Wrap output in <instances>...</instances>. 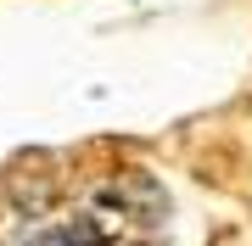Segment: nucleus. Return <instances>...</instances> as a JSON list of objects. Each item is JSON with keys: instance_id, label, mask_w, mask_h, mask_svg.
Returning a JSON list of instances; mask_svg holds the SVG:
<instances>
[{"instance_id": "obj_1", "label": "nucleus", "mask_w": 252, "mask_h": 246, "mask_svg": "<svg viewBox=\"0 0 252 246\" xmlns=\"http://www.w3.org/2000/svg\"><path fill=\"white\" fill-rule=\"evenodd\" d=\"M73 219H79L84 246H162L168 196L146 173H118L73 207Z\"/></svg>"}, {"instance_id": "obj_2", "label": "nucleus", "mask_w": 252, "mask_h": 246, "mask_svg": "<svg viewBox=\"0 0 252 246\" xmlns=\"http://www.w3.org/2000/svg\"><path fill=\"white\" fill-rule=\"evenodd\" d=\"M11 246H84V235H79L73 213H28L11 235Z\"/></svg>"}]
</instances>
